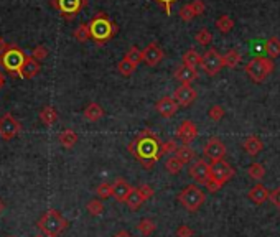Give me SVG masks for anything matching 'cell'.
Instances as JSON below:
<instances>
[{
  "label": "cell",
  "mask_w": 280,
  "mask_h": 237,
  "mask_svg": "<svg viewBox=\"0 0 280 237\" xmlns=\"http://www.w3.org/2000/svg\"><path fill=\"white\" fill-rule=\"evenodd\" d=\"M165 168H166V171H168V173L178 175V173L181 171V168H183V163H181L176 157H170L168 160H166Z\"/></svg>",
  "instance_id": "33"
},
{
  "label": "cell",
  "mask_w": 280,
  "mask_h": 237,
  "mask_svg": "<svg viewBox=\"0 0 280 237\" xmlns=\"http://www.w3.org/2000/svg\"><path fill=\"white\" fill-rule=\"evenodd\" d=\"M195 17H198V15H196L193 4H186V5H183V7L180 9V19L183 22H192Z\"/></svg>",
  "instance_id": "34"
},
{
  "label": "cell",
  "mask_w": 280,
  "mask_h": 237,
  "mask_svg": "<svg viewBox=\"0 0 280 237\" xmlns=\"http://www.w3.org/2000/svg\"><path fill=\"white\" fill-rule=\"evenodd\" d=\"M265 51H267V56L269 58H278L280 56V40L275 38V37L267 40Z\"/></svg>",
  "instance_id": "29"
},
{
  "label": "cell",
  "mask_w": 280,
  "mask_h": 237,
  "mask_svg": "<svg viewBox=\"0 0 280 237\" xmlns=\"http://www.w3.org/2000/svg\"><path fill=\"white\" fill-rule=\"evenodd\" d=\"M176 237H193V230L188 226H180L176 229Z\"/></svg>",
  "instance_id": "48"
},
{
  "label": "cell",
  "mask_w": 280,
  "mask_h": 237,
  "mask_svg": "<svg viewBox=\"0 0 280 237\" xmlns=\"http://www.w3.org/2000/svg\"><path fill=\"white\" fill-rule=\"evenodd\" d=\"M74 38L79 41V43H86V41L91 38V30H89V23H81L79 27L74 30Z\"/></svg>",
  "instance_id": "32"
},
{
  "label": "cell",
  "mask_w": 280,
  "mask_h": 237,
  "mask_svg": "<svg viewBox=\"0 0 280 237\" xmlns=\"http://www.w3.org/2000/svg\"><path fill=\"white\" fill-rule=\"evenodd\" d=\"M269 199H270V203L278 207L280 209V188H275V189H272L270 194H269Z\"/></svg>",
  "instance_id": "43"
},
{
  "label": "cell",
  "mask_w": 280,
  "mask_h": 237,
  "mask_svg": "<svg viewBox=\"0 0 280 237\" xmlns=\"http://www.w3.org/2000/svg\"><path fill=\"white\" fill-rule=\"evenodd\" d=\"M244 150H246L251 157H255L257 153L262 152V148H264V144H262V140L259 137H255V135H251V137H247L244 140Z\"/></svg>",
  "instance_id": "21"
},
{
  "label": "cell",
  "mask_w": 280,
  "mask_h": 237,
  "mask_svg": "<svg viewBox=\"0 0 280 237\" xmlns=\"http://www.w3.org/2000/svg\"><path fill=\"white\" fill-rule=\"evenodd\" d=\"M114 237H132V235H130L127 230H121V232H117Z\"/></svg>",
  "instance_id": "51"
},
{
  "label": "cell",
  "mask_w": 280,
  "mask_h": 237,
  "mask_svg": "<svg viewBox=\"0 0 280 237\" xmlns=\"http://www.w3.org/2000/svg\"><path fill=\"white\" fill-rule=\"evenodd\" d=\"M58 140H59V144H61L64 148H73L77 144V134L74 132V130L66 129V130H63V132L59 134Z\"/></svg>",
  "instance_id": "25"
},
{
  "label": "cell",
  "mask_w": 280,
  "mask_h": 237,
  "mask_svg": "<svg viewBox=\"0 0 280 237\" xmlns=\"http://www.w3.org/2000/svg\"><path fill=\"white\" fill-rule=\"evenodd\" d=\"M96 193H98V196L101 199L109 198V196H112V185L111 183H101V185L98 186V189H96Z\"/></svg>",
  "instance_id": "40"
},
{
  "label": "cell",
  "mask_w": 280,
  "mask_h": 237,
  "mask_svg": "<svg viewBox=\"0 0 280 237\" xmlns=\"http://www.w3.org/2000/svg\"><path fill=\"white\" fill-rule=\"evenodd\" d=\"M269 194H270V191L264 185H255L251 191H249V199L255 204H262L269 199Z\"/></svg>",
  "instance_id": "20"
},
{
  "label": "cell",
  "mask_w": 280,
  "mask_h": 237,
  "mask_svg": "<svg viewBox=\"0 0 280 237\" xmlns=\"http://www.w3.org/2000/svg\"><path fill=\"white\" fill-rule=\"evenodd\" d=\"M10 237H14V235H10Z\"/></svg>",
  "instance_id": "55"
},
{
  "label": "cell",
  "mask_w": 280,
  "mask_h": 237,
  "mask_svg": "<svg viewBox=\"0 0 280 237\" xmlns=\"http://www.w3.org/2000/svg\"><path fill=\"white\" fill-rule=\"evenodd\" d=\"M221 186H223L221 183H218L216 180H213V178L206 183V189H208V191H210V193H216V191H219V189H221Z\"/></svg>",
  "instance_id": "46"
},
{
  "label": "cell",
  "mask_w": 280,
  "mask_h": 237,
  "mask_svg": "<svg viewBox=\"0 0 280 237\" xmlns=\"http://www.w3.org/2000/svg\"><path fill=\"white\" fill-rule=\"evenodd\" d=\"M86 4H87V0H53L55 9L68 20L74 19Z\"/></svg>",
  "instance_id": "8"
},
{
  "label": "cell",
  "mask_w": 280,
  "mask_h": 237,
  "mask_svg": "<svg viewBox=\"0 0 280 237\" xmlns=\"http://www.w3.org/2000/svg\"><path fill=\"white\" fill-rule=\"evenodd\" d=\"M216 28L219 30L221 33H229L232 28H234V20L231 19L229 15H221L219 19L216 20Z\"/></svg>",
  "instance_id": "30"
},
{
  "label": "cell",
  "mask_w": 280,
  "mask_h": 237,
  "mask_svg": "<svg viewBox=\"0 0 280 237\" xmlns=\"http://www.w3.org/2000/svg\"><path fill=\"white\" fill-rule=\"evenodd\" d=\"M208 115H210L211 121L219 122L224 117V109L221 107V105H213V107L210 109V112H208Z\"/></svg>",
  "instance_id": "42"
},
{
  "label": "cell",
  "mask_w": 280,
  "mask_h": 237,
  "mask_svg": "<svg viewBox=\"0 0 280 237\" xmlns=\"http://www.w3.org/2000/svg\"><path fill=\"white\" fill-rule=\"evenodd\" d=\"M137 189H139V191L142 193V196H144L145 199L153 196V189H152V186H148V185H142L140 188H137Z\"/></svg>",
  "instance_id": "49"
},
{
  "label": "cell",
  "mask_w": 280,
  "mask_h": 237,
  "mask_svg": "<svg viewBox=\"0 0 280 237\" xmlns=\"http://www.w3.org/2000/svg\"><path fill=\"white\" fill-rule=\"evenodd\" d=\"M35 237H45V235H35Z\"/></svg>",
  "instance_id": "54"
},
{
  "label": "cell",
  "mask_w": 280,
  "mask_h": 237,
  "mask_svg": "<svg viewBox=\"0 0 280 237\" xmlns=\"http://www.w3.org/2000/svg\"><path fill=\"white\" fill-rule=\"evenodd\" d=\"M247 173H249V176L252 178V180H262L264 175H265V168L262 167L260 163H252L251 167L247 168Z\"/></svg>",
  "instance_id": "36"
},
{
  "label": "cell",
  "mask_w": 280,
  "mask_h": 237,
  "mask_svg": "<svg viewBox=\"0 0 280 237\" xmlns=\"http://www.w3.org/2000/svg\"><path fill=\"white\" fill-rule=\"evenodd\" d=\"M175 157H176V158L180 160V162L184 165V163L192 162V160L195 158V152H193V148H190L188 145H181V147H178V148H176Z\"/></svg>",
  "instance_id": "27"
},
{
  "label": "cell",
  "mask_w": 280,
  "mask_h": 237,
  "mask_svg": "<svg viewBox=\"0 0 280 237\" xmlns=\"http://www.w3.org/2000/svg\"><path fill=\"white\" fill-rule=\"evenodd\" d=\"M158 5H162V7L165 9V14L166 15H171V5H173L176 0H155Z\"/></svg>",
  "instance_id": "45"
},
{
  "label": "cell",
  "mask_w": 280,
  "mask_h": 237,
  "mask_svg": "<svg viewBox=\"0 0 280 237\" xmlns=\"http://www.w3.org/2000/svg\"><path fill=\"white\" fill-rule=\"evenodd\" d=\"M48 48H46L45 45H38V46H35L33 51H32V58H35L37 61H41V59H45L46 56H48Z\"/></svg>",
  "instance_id": "41"
},
{
  "label": "cell",
  "mask_w": 280,
  "mask_h": 237,
  "mask_svg": "<svg viewBox=\"0 0 280 237\" xmlns=\"http://www.w3.org/2000/svg\"><path fill=\"white\" fill-rule=\"evenodd\" d=\"M190 175L198 183L206 185L211 180V165H208L205 160H196L192 167H190Z\"/></svg>",
  "instance_id": "12"
},
{
  "label": "cell",
  "mask_w": 280,
  "mask_h": 237,
  "mask_svg": "<svg viewBox=\"0 0 280 237\" xmlns=\"http://www.w3.org/2000/svg\"><path fill=\"white\" fill-rule=\"evenodd\" d=\"M163 50L160 48L157 43H150L147 48L142 50V61L147 66H157V64L163 59Z\"/></svg>",
  "instance_id": "14"
},
{
  "label": "cell",
  "mask_w": 280,
  "mask_h": 237,
  "mask_svg": "<svg viewBox=\"0 0 280 237\" xmlns=\"http://www.w3.org/2000/svg\"><path fill=\"white\" fill-rule=\"evenodd\" d=\"M124 58H127L130 63H134L137 66L139 63H142V50H139V46H130Z\"/></svg>",
  "instance_id": "37"
},
{
  "label": "cell",
  "mask_w": 280,
  "mask_h": 237,
  "mask_svg": "<svg viewBox=\"0 0 280 237\" xmlns=\"http://www.w3.org/2000/svg\"><path fill=\"white\" fill-rule=\"evenodd\" d=\"M205 199H206L205 193L201 191L198 186H195V185L186 186L180 194H178V201H180V203L186 207L188 211H192V212L198 211L200 206H203Z\"/></svg>",
  "instance_id": "6"
},
{
  "label": "cell",
  "mask_w": 280,
  "mask_h": 237,
  "mask_svg": "<svg viewBox=\"0 0 280 237\" xmlns=\"http://www.w3.org/2000/svg\"><path fill=\"white\" fill-rule=\"evenodd\" d=\"M84 117L89 122H98L104 117V110L98 102H91V104H87V107L84 109Z\"/></svg>",
  "instance_id": "24"
},
{
  "label": "cell",
  "mask_w": 280,
  "mask_h": 237,
  "mask_svg": "<svg viewBox=\"0 0 280 237\" xmlns=\"http://www.w3.org/2000/svg\"><path fill=\"white\" fill-rule=\"evenodd\" d=\"M40 69H41L40 61H37V59L32 58V56H27V61L22 66V71H20L19 78H22V79H32V78H35V76L40 73Z\"/></svg>",
  "instance_id": "18"
},
{
  "label": "cell",
  "mask_w": 280,
  "mask_h": 237,
  "mask_svg": "<svg viewBox=\"0 0 280 237\" xmlns=\"http://www.w3.org/2000/svg\"><path fill=\"white\" fill-rule=\"evenodd\" d=\"M40 121H41V124H45L46 127L55 126V124L58 122L56 109L53 107V105H45V107L40 110Z\"/></svg>",
  "instance_id": "22"
},
{
  "label": "cell",
  "mask_w": 280,
  "mask_h": 237,
  "mask_svg": "<svg viewBox=\"0 0 280 237\" xmlns=\"http://www.w3.org/2000/svg\"><path fill=\"white\" fill-rule=\"evenodd\" d=\"M223 58H224V66H228V68H236V66H239V63L242 61L241 53L237 51V50H234V48L229 50Z\"/></svg>",
  "instance_id": "26"
},
{
  "label": "cell",
  "mask_w": 280,
  "mask_h": 237,
  "mask_svg": "<svg viewBox=\"0 0 280 237\" xmlns=\"http://www.w3.org/2000/svg\"><path fill=\"white\" fill-rule=\"evenodd\" d=\"M205 157L211 162H219L226 157V145L219 139H210L205 145Z\"/></svg>",
  "instance_id": "11"
},
{
  "label": "cell",
  "mask_w": 280,
  "mask_h": 237,
  "mask_svg": "<svg viewBox=\"0 0 280 237\" xmlns=\"http://www.w3.org/2000/svg\"><path fill=\"white\" fill-rule=\"evenodd\" d=\"M155 222L152 221V219H142V221L137 224V230H139V232L142 234V235H145V237H148L150 234H153L155 232Z\"/></svg>",
  "instance_id": "31"
},
{
  "label": "cell",
  "mask_w": 280,
  "mask_h": 237,
  "mask_svg": "<svg viewBox=\"0 0 280 237\" xmlns=\"http://www.w3.org/2000/svg\"><path fill=\"white\" fill-rule=\"evenodd\" d=\"M201 68L205 69L206 74L216 76L219 71L224 68V58L219 55L216 50H208L203 58H201Z\"/></svg>",
  "instance_id": "7"
},
{
  "label": "cell",
  "mask_w": 280,
  "mask_h": 237,
  "mask_svg": "<svg viewBox=\"0 0 280 237\" xmlns=\"http://www.w3.org/2000/svg\"><path fill=\"white\" fill-rule=\"evenodd\" d=\"M155 109H157L160 115L173 117L178 112V109H180V105H178V102L173 97H162L157 104H155Z\"/></svg>",
  "instance_id": "16"
},
{
  "label": "cell",
  "mask_w": 280,
  "mask_h": 237,
  "mask_svg": "<svg viewBox=\"0 0 280 237\" xmlns=\"http://www.w3.org/2000/svg\"><path fill=\"white\" fill-rule=\"evenodd\" d=\"M130 193H132V188H130V185L124 180V178H117V180L112 183V196H114L119 203H126Z\"/></svg>",
  "instance_id": "17"
},
{
  "label": "cell",
  "mask_w": 280,
  "mask_h": 237,
  "mask_svg": "<svg viewBox=\"0 0 280 237\" xmlns=\"http://www.w3.org/2000/svg\"><path fill=\"white\" fill-rule=\"evenodd\" d=\"M129 148L137 157V160L147 168H150L160 158V155H162V144H160L158 139L155 137L150 130H144V132L135 139V142L130 144Z\"/></svg>",
  "instance_id": "1"
},
{
  "label": "cell",
  "mask_w": 280,
  "mask_h": 237,
  "mask_svg": "<svg viewBox=\"0 0 280 237\" xmlns=\"http://www.w3.org/2000/svg\"><path fill=\"white\" fill-rule=\"evenodd\" d=\"M176 142L175 140H168V142H165V144H162V155H165V153H168V152H176Z\"/></svg>",
  "instance_id": "44"
},
{
  "label": "cell",
  "mask_w": 280,
  "mask_h": 237,
  "mask_svg": "<svg viewBox=\"0 0 280 237\" xmlns=\"http://www.w3.org/2000/svg\"><path fill=\"white\" fill-rule=\"evenodd\" d=\"M37 226L46 237H59L68 227V221L56 209H48L38 219Z\"/></svg>",
  "instance_id": "3"
},
{
  "label": "cell",
  "mask_w": 280,
  "mask_h": 237,
  "mask_svg": "<svg viewBox=\"0 0 280 237\" xmlns=\"http://www.w3.org/2000/svg\"><path fill=\"white\" fill-rule=\"evenodd\" d=\"M27 61V55L20 48H17L15 45H10L9 50L0 56V66H2L7 73L19 76L22 66Z\"/></svg>",
  "instance_id": "5"
},
{
  "label": "cell",
  "mask_w": 280,
  "mask_h": 237,
  "mask_svg": "<svg viewBox=\"0 0 280 237\" xmlns=\"http://www.w3.org/2000/svg\"><path fill=\"white\" fill-rule=\"evenodd\" d=\"M4 86H5V76L2 71H0V89H2Z\"/></svg>",
  "instance_id": "52"
},
{
  "label": "cell",
  "mask_w": 280,
  "mask_h": 237,
  "mask_svg": "<svg viewBox=\"0 0 280 237\" xmlns=\"http://www.w3.org/2000/svg\"><path fill=\"white\" fill-rule=\"evenodd\" d=\"M135 64L134 63H130L127 58H124L121 63L117 64V69H119V73H121L122 76H130L135 71Z\"/></svg>",
  "instance_id": "38"
},
{
  "label": "cell",
  "mask_w": 280,
  "mask_h": 237,
  "mask_svg": "<svg viewBox=\"0 0 280 237\" xmlns=\"http://www.w3.org/2000/svg\"><path fill=\"white\" fill-rule=\"evenodd\" d=\"M175 78L181 82V84H192V82L198 78V74H196V69L195 68H190V66H178L175 71Z\"/></svg>",
  "instance_id": "19"
},
{
  "label": "cell",
  "mask_w": 280,
  "mask_h": 237,
  "mask_svg": "<svg viewBox=\"0 0 280 237\" xmlns=\"http://www.w3.org/2000/svg\"><path fill=\"white\" fill-rule=\"evenodd\" d=\"M173 99L176 100L180 107H188V105H192L193 100L196 99V91L192 87V84H181L180 87H176Z\"/></svg>",
  "instance_id": "13"
},
{
  "label": "cell",
  "mask_w": 280,
  "mask_h": 237,
  "mask_svg": "<svg viewBox=\"0 0 280 237\" xmlns=\"http://www.w3.org/2000/svg\"><path fill=\"white\" fill-rule=\"evenodd\" d=\"M9 46H10V45H7V41H5L2 37H0V56H2L4 53L9 50Z\"/></svg>",
  "instance_id": "50"
},
{
  "label": "cell",
  "mask_w": 280,
  "mask_h": 237,
  "mask_svg": "<svg viewBox=\"0 0 280 237\" xmlns=\"http://www.w3.org/2000/svg\"><path fill=\"white\" fill-rule=\"evenodd\" d=\"M4 209H5V206H4V201L0 199V214H2V212H4Z\"/></svg>",
  "instance_id": "53"
},
{
  "label": "cell",
  "mask_w": 280,
  "mask_h": 237,
  "mask_svg": "<svg viewBox=\"0 0 280 237\" xmlns=\"http://www.w3.org/2000/svg\"><path fill=\"white\" fill-rule=\"evenodd\" d=\"M89 30H91V38L96 41V43L103 45L114 37L117 32V27L109 17L101 12V14L92 17V20L89 22Z\"/></svg>",
  "instance_id": "2"
},
{
  "label": "cell",
  "mask_w": 280,
  "mask_h": 237,
  "mask_svg": "<svg viewBox=\"0 0 280 237\" xmlns=\"http://www.w3.org/2000/svg\"><path fill=\"white\" fill-rule=\"evenodd\" d=\"M193 7H195V12H196V15H203L205 14V10H206V5L203 0H193Z\"/></svg>",
  "instance_id": "47"
},
{
  "label": "cell",
  "mask_w": 280,
  "mask_h": 237,
  "mask_svg": "<svg viewBox=\"0 0 280 237\" xmlns=\"http://www.w3.org/2000/svg\"><path fill=\"white\" fill-rule=\"evenodd\" d=\"M201 58H203V56H201L198 51L193 50V48H190V50H186L183 53L181 63L184 64V66H190V68L196 69V66H200V64H201Z\"/></svg>",
  "instance_id": "23"
},
{
  "label": "cell",
  "mask_w": 280,
  "mask_h": 237,
  "mask_svg": "<svg viewBox=\"0 0 280 237\" xmlns=\"http://www.w3.org/2000/svg\"><path fill=\"white\" fill-rule=\"evenodd\" d=\"M198 135V129L192 121H183L180 127L176 129V137L181 140L183 145H190Z\"/></svg>",
  "instance_id": "15"
},
{
  "label": "cell",
  "mask_w": 280,
  "mask_h": 237,
  "mask_svg": "<svg viewBox=\"0 0 280 237\" xmlns=\"http://www.w3.org/2000/svg\"><path fill=\"white\" fill-rule=\"evenodd\" d=\"M145 201V198L142 196V193L139 191V189H132V193L129 194V198H127V206L130 207V209H139V207L142 206V203Z\"/></svg>",
  "instance_id": "28"
},
{
  "label": "cell",
  "mask_w": 280,
  "mask_h": 237,
  "mask_svg": "<svg viewBox=\"0 0 280 237\" xmlns=\"http://www.w3.org/2000/svg\"><path fill=\"white\" fill-rule=\"evenodd\" d=\"M22 132V126L12 114H4L0 117V137L4 140H12Z\"/></svg>",
  "instance_id": "9"
},
{
  "label": "cell",
  "mask_w": 280,
  "mask_h": 237,
  "mask_svg": "<svg viewBox=\"0 0 280 237\" xmlns=\"http://www.w3.org/2000/svg\"><path fill=\"white\" fill-rule=\"evenodd\" d=\"M196 41H198L201 46H208L213 41V35L208 32L206 28H203V30H200V32L196 33Z\"/></svg>",
  "instance_id": "39"
},
{
  "label": "cell",
  "mask_w": 280,
  "mask_h": 237,
  "mask_svg": "<svg viewBox=\"0 0 280 237\" xmlns=\"http://www.w3.org/2000/svg\"><path fill=\"white\" fill-rule=\"evenodd\" d=\"M86 209H87V212L91 216H101V214H103V211H104V204L101 203L99 199H91L87 203Z\"/></svg>",
  "instance_id": "35"
},
{
  "label": "cell",
  "mask_w": 280,
  "mask_h": 237,
  "mask_svg": "<svg viewBox=\"0 0 280 237\" xmlns=\"http://www.w3.org/2000/svg\"><path fill=\"white\" fill-rule=\"evenodd\" d=\"M273 71V63L270 58L265 56H254L246 64V74L252 82H264L265 78Z\"/></svg>",
  "instance_id": "4"
},
{
  "label": "cell",
  "mask_w": 280,
  "mask_h": 237,
  "mask_svg": "<svg viewBox=\"0 0 280 237\" xmlns=\"http://www.w3.org/2000/svg\"><path fill=\"white\" fill-rule=\"evenodd\" d=\"M232 176H234V170H232V167L228 162H224V160L213 162V165H211V178L213 180H216L218 183L224 185V183L229 181Z\"/></svg>",
  "instance_id": "10"
}]
</instances>
